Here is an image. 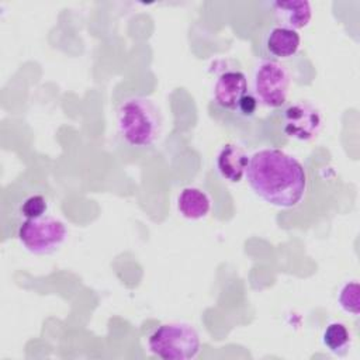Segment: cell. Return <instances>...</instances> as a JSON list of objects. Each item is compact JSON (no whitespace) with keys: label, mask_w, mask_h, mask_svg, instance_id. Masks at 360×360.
Wrapping results in <instances>:
<instances>
[{"label":"cell","mask_w":360,"mask_h":360,"mask_svg":"<svg viewBox=\"0 0 360 360\" xmlns=\"http://www.w3.org/2000/svg\"><path fill=\"white\" fill-rule=\"evenodd\" d=\"M267 6L280 25L295 31L305 28L312 18V6L307 0H274Z\"/></svg>","instance_id":"obj_10"},{"label":"cell","mask_w":360,"mask_h":360,"mask_svg":"<svg viewBox=\"0 0 360 360\" xmlns=\"http://www.w3.org/2000/svg\"><path fill=\"white\" fill-rule=\"evenodd\" d=\"M177 210L187 219H201L210 214L211 198L200 187H184L177 195Z\"/></svg>","instance_id":"obj_11"},{"label":"cell","mask_w":360,"mask_h":360,"mask_svg":"<svg viewBox=\"0 0 360 360\" xmlns=\"http://www.w3.org/2000/svg\"><path fill=\"white\" fill-rule=\"evenodd\" d=\"M290 84V72L278 60L263 59L253 70L252 93L267 108H280L285 104Z\"/></svg>","instance_id":"obj_5"},{"label":"cell","mask_w":360,"mask_h":360,"mask_svg":"<svg viewBox=\"0 0 360 360\" xmlns=\"http://www.w3.org/2000/svg\"><path fill=\"white\" fill-rule=\"evenodd\" d=\"M148 349L162 360H190L198 354L201 340L193 325L169 322L159 325L149 335Z\"/></svg>","instance_id":"obj_3"},{"label":"cell","mask_w":360,"mask_h":360,"mask_svg":"<svg viewBox=\"0 0 360 360\" xmlns=\"http://www.w3.org/2000/svg\"><path fill=\"white\" fill-rule=\"evenodd\" d=\"M46 211H48V201L41 194H32L27 197L20 205V215L24 217V219L39 218L42 215H46Z\"/></svg>","instance_id":"obj_14"},{"label":"cell","mask_w":360,"mask_h":360,"mask_svg":"<svg viewBox=\"0 0 360 360\" xmlns=\"http://www.w3.org/2000/svg\"><path fill=\"white\" fill-rule=\"evenodd\" d=\"M323 124L321 110L307 100H297L287 104L281 114L283 132L297 141L314 139Z\"/></svg>","instance_id":"obj_6"},{"label":"cell","mask_w":360,"mask_h":360,"mask_svg":"<svg viewBox=\"0 0 360 360\" xmlns=\"http://www.w3.org/2000/svg\"><path fill=\"white\" fill-rule=\"evenodd\" d=\"M323 346L336 356H345L352 346V333L343 322H330L322 333Z\"/></svg>","instance_id":"obj_12"},{"label":"cell","mask_w":360,"mask_h":360,"mask_svg":"<svg viewBox=\"0 0 360 360\" xmlns=\"http://www.w3.org/2000/svg\"><path fill=\"white\" fill-rule=\"evenodd\" d=\"M249 156L246 150L233 142L222 145L215 158V167L218 174L229 181L239 183L246 174Z\"/></svg>","instance_id":"obj_9"},{"label":"cell","mask_w":360,"mask_h":360,"mask_svg":"<svg viewBox=\"0 0 360 360\" xmlns=\"http://www.w3.org/2000/svg\"><path fill=\"white\" fill-rule=\"evenodd\" d=\"M245 176L252 191L274 207L292 208L307 191L302 163L277 148H263L249 156Z\"/></svg>","instance_id":"obj_1"},{"label":"cell","mask_w":360,"mask_h":360,"mask_svg":"<svg viewBox=\"0 0 360 360\" xmlns=\"http://www.w3.org/2000/svg\"><path fill=\"white\" fill-rule=\"evenodd\" d=\"M359 292H360V287L357 281H347L346 284H343L338 295L339 307L347 314L359 315L360 312Z\"/></svg>","instance_id":"obj_13"},{"label":"cell","mask_w":360,"mask_h":360,"mask_svg":"<svg viewBox=\"0 0 360 360\" xmlns=\"http://www.w3.org/2000/svg\"><path fill=\"white\" fill-rule=\"evenodd\" d=\"M20 243L34 255H52L66 240V225L52 215H42L39 218L24 219L17 229Z\"/></svg>","instance_id":"obj_4"},{"label":"cell","mask_w":360,"mask_h":360,"mask_svg":"<svg viewBox=\"0 0 360 360\" xmlns=\"http://www.w3.org/2000/svg\"><path fill=\"white\" fill-rule=\"evenodd\" d=\"M301 46V37L298 31L287 28L280 24H274L266 30L262 48L264 51L266 59L281 60L294 56Z\"/></svg>","instance_id":"obj_8"},{"label":"cell","mask_w":360,"mask_h":360,"mask_svg":"<svg viewBox=\"0 0 360 360\" xmlns=\"http://www.w3.org/2000/svg\"><path fill=\"white\" fill-rule=\"evenodd\" d=\"M257 105H259V101L257 98L255 97V94L249 90L238 103L236 105V110L235 112L239 115V117H243V118H250L256 114V110H257Z\"/></svg>","instance_id":"obj_15"},{"label":"cell","mask_w":360,"mask_h":360,"mask_svg":"<svg viewBox=\"0 0 360 360\" xmlns=\"http://www.w3.org/2000/svg\"><path fill=\"white\" fill-rule=\"evenodd\" d=\"M117 128L134 148L153 146L163 131V117L156 103L143 96H129L117 107Z\"/></svg>","instance_id":"obj_2"},{"label":"cell","mask_w":360,"mask_h":360,"mask_svg":"<svg viewBox=\"0 0 360 360\" xmlns=\"http://www.w3.org/2000/svg\"><path fill=\"white\" fill-rule=\"evenodd\" d=\"M249 91L248 77L239 69H228L218 75L212 96L214 101L224 110L235 111L239 100Z\"/></svg>","instance_id":"obj_7"}]
</instances>
